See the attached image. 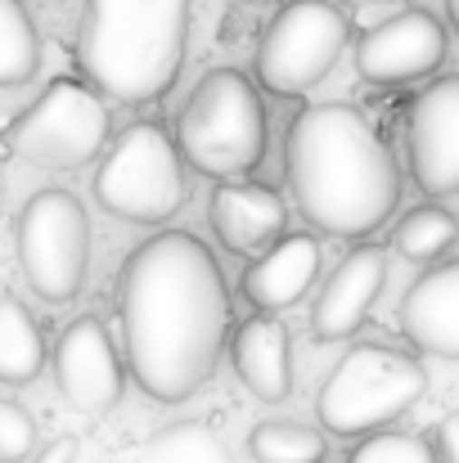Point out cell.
Masks as SVG:
<instances>
[{"label": "cell", "instance_id": "cell-17", "mask_svg": "<svg viewBox=\"0 0 459 463\" xmlns=\"http://www.w3.org/2000/svg\"><path fill=\"white\" fill-rule=\"evenodd\" d=\"M230 360L239 383L253 392V401L280 405L293 396V342L275 315H253L248 324H239L230 342Z\"/></svg>", "mask_w": 459, "mask_h": 463}, {"label": "cell", "instance_id": "cell-25", "mask_svg": "<svg viewBox=\"0 0 459 463\" xmlns=\"http://www.w3.org/2000/svg\"><path fill=\"white\" fill-rule=\"evenodd\" d=\"M437 463H459V414H446L437 423Z\"/></svg>", "mask_w": 459, "mask_h": 463}, {"label": "cell", "instance_id": "cell-11", "mask_svg": "<svg viewBox=\"0 0 459 463\" xmlns=\"http://www.w3.org/2000/svg\"><path fill=\"white\" fill-rule=\"evenodd\" d=\"M54 383L63 401L91 419L109 414L122 401V360L100 315H77L63 324L54 342Z\"/></svg>", "mask_w": 459, "mask_h": 463}, {"label": "cell", "instance_id": "cell-9", "mask_svg": "<svg viewBox=\"0 0 459 463\" xmlns=\"http://www.w3.org/2000/svg\"><path fill=\"white\" fill-rule=\"evenodd\" d=\"M109 145V104L95 86L59 77L41 99L9 127V149L50 171H77L104 154Z\"/></svg>", "mask_w": 459, "mask_h": 463}, {"label": "cell", "instance_id": "cell-3", "mask_svg": "<svg viewBox=\"0 0 459 463\" xmlns=\"http://www.w3.org/2000/svg\"><path fill=\"white\" fill-rule=\"evenodd\" d=\"M194 0H86L77 63L104 99L153 104L171 90L189 45Z\"/></svg>", "mask_w": 459, "mask_h": 463}, {"label": "cell", "instance_id": "cell-18", "mask_svg": "<svg viewBox=\"0 0 459 463\" xmlns=\"http://www.w3.org/2000/svg\"><path fill=\"white\" fill-rule=\"evenodd\" d=\"M45 369V337L18 298H0V383L27 387Z\"/></svg>", "mask_w": 459, "mask_h": 463}, {"label": "cell", "instance_id": "cell-21", "mask_svg": "<svg viewBox=\"0 0 459 463\" xmlns=\"http://www.w3.org/2000/svg\"><path fill=\"white\" fill-rule=\"evenodd\" d=\"M248 455L253 463H324V432L271 419L248 432Z\"/></svg>", "mask_w": 459, "mask_h": 463}, {"label": "cell", "instance_id": "cell-20", "mask_svg": "<svg viewBox=\"0 0 459 463\" xmlns=\"http://www.w3.org/2000/svg\"><path fill=\"white\" fill-rule=\"evenodd\" d=\"M140 463H234L225 441L207 428V423H171L162 432H153L140 450Z\"/></svg>", "mask_w": 459, "mask_h": 463}, {"label": "cell", "instance_id": "cell-14", "mask_svg": "<svg viewBox=\"0 0 459 463\" xmlns=\"http://www.w3.org/2000/svg\"><path fill=\"white\" fill-rule=\"evenodd\" d=\"M207 212H212L216 239L230 252H239V257H253L266 243H275L284 221H289L284 194L271 189V184H257V180H225V184H216Z\"/></svg>", "mask_w": 459, "mask_h": 463}, {"label": "cell", "instance_id": "cell-28", "mask_svg": "<svg viewBox=\"0 0 459 463\" xmlns=\"http://www.w3.org/2000/svg\"><path fill=\"white\" fill-rule=\"evenodd\" d=\"M342 5H392V0H342Z\"/></svg>", "mask_w": 459, "mask_h": 463}, {"label": "cell", "instance_id": "cell-7", "mask_svg": "<svg viewBox=\"0 0 459 463\" xmlns=\"http://www.w3.org/2000/svg\"><path fill=\"white\" fill-rule=\"evenodd\" d=\"M14 252L27 288L63 307L81 298L91 275V216L72 189H36L14 225Z\"/></svg>", "mask_w": 459, "mask_h": 463}, {"label": "cell", "instance_id": "cell-10", "mask_svg": "<svg viewBox=\"0 0 459 463\" xmlns=\"http://www.w3.org/2000/svg\"><path fill=\"white\" fill-rule=\"evenodd\" d=\"M446 63V27L433 9H401L356 41V72L369 86H410Z\"/></svg>", "mask_w": 459, "mask_h": 463}, {"label": "cell", "instance_id": "cell-19", "mask_svg": "<svg viewBox=\"0 0 459 463\" xmlns=\"http://www.w3.org/2000/svg\"><path fill=\"white\" fill-rule=\"evenodd\" d=\"M41 68V32L23 0H0V90L23 86Z\"/></svg>", "mask_w": 459, "mask_h": 463}, {"label": "cell", "instance_id": "cell-24", "mask_svg": "<svg viewBox=\"0 0 459 463\" xmlns=\"http://www.w3.org/2000/svg\"><path fill=\"white\" fill-rule=\"evenodd\" d=\"M36 455V419L18 401H0V463H23Z\"/></svg>", "mask_w": 459, "mask_h": 463}, {"label": "cell", "instance_id": "cell-8", "mask_svg": "<svg viewBox=\"0 0 459 463\" xmlns=\"http://www.w3.org/2000/svg\"><path fill=\"white\" fill-rule=\"evenodd\" d=\"M351 36L347 14L333 0H289L266 23L257 45V81L271 95H306L342 59Z\"/></svg>", "mask_w": 459, "mask_h": 463}, {"label": "cell", "instance_id": "cell-1", "mask_svg": "<svg viewBox=\"0 0 459 463\" xmlns=\"http://www.w3.org/2000/svg\"><path fill=\"white\" fill-rule=\"evenodd\" d=\"M122 351L158 405L207 387L230 337V288L212 248L185 230L145 239L118 275Z\"/></svg>", "mask_w": 459, "mask_h": 463}, {"label": "cell", "instance_id": "cell-6", "mask_svg": "<svg viewBox=\"0 0 459 463\" xmlns=\"http://www.w3.org/2000/svg\"><path fill=\"white\" fill-rule=\"evenodd\" d=\"M91 189L109 216L127 225H162L185 207L189 175L176 140L153 122H136L104 149Z\"/></svg>", "mask_w": 459, "mask_h": 463}, {"label": "cell", "instance_id": "cell-27", "mask_svg": "<svg viewBox=\"0 0 459 463\" xmlns=\"http://www.w3.org/2000/svg\"><path fill=\"white\" fill-rule=\"evenodd\" d=\"M446 14H451V27H455V36H459V0H446Z\"/></svg>", "mask_w": 459, "mask_h": 463}, {"label": "cell", "instance_id": "cell-13", "mask_svg": "<svg viewBox=\"0 0 459 463\" xmlns=\"http://www.w3.org/2000/svg\"><path fill=\"white\" fill-rule=\"evenodd\" d=\"M383 284H387V252L374 248V243L351 248V252L333 266V275L324 279V288H320V298H315V307H311V333H315L320 342L351 337V333L369 319V310L378 302Z\"/></svg>", "mask_w": 459, "mask_h": 463}, {"label": "cell", "instance_id": "cell-29", "mask_svg": "<svg viewBox=\"0 0 459 463\" xmlns=\"http://www.w3.org/2000/svg\"><path fill=\"white\" fill-rule=\"evenodd\" d=\"M0 207H5V180H0Z\"/></svg>", "mask_w": 459, "mask_h": 463}, {"label": "cell", "instance_id": "cell-2", "mask_svg": "<svg viewBox=\"0 0 459 463\" xmlns=\"http://www.w3.org/2000/svg\"><path fill=\"white\" fill-rule=\"evenodd\" d=\"M284 171L298 212L333 239L374 234L401 203L397 157L351 104H306L289 127Z\"/></svg>", "mask_w": 459, "mask_h": 463}, {"label": "cell", "instance_id": "cell-16", "mask_svg": "<svg viewBox=\"0 0 459 463\" xmlns=\"http://www.w3.org/2000/svg\"><path fill=\"white\" fill-rule=\"evenodd\" d=\"M320 279V243L315 234H280L271 248L257 252V261L244 270V298L257 310H289L311 293Z\"/></svg>", "mask_w": 459, "mask_h": 463}, {"label": "cell", "instance_id": "cell-15", "mask_svg": "<svg viewBox=\"0 0 459 463\" xmlns=\"http://www.w3.org/2000/svg\"><path fill=\"white\" fill-rule=\"evenodd\" d=\"M401 333L437 360H459V261L419 275L401 302Z\"/></svg>", "mask_w": 459, "mask_h": 463}, {"label": "cell", "instance_id": "cell-5", "mask_svg": "<svg viewBox=\"0 0 459 463\" xmlns=\"http://www.w3.org/2000/svg\"><path fill=\"white\" fill-rule=\"evenodd\" d=\"M424 392H428V369L415 355L360 342L320 383L315 414L333 437H374L387 423H397L406 410H415Z\"/></svg>", "mask_w": 459, "mask_h": 463}, {"label": "cell", "instance_id": "cell-22", "mask_svg": "<svg viewBox=\"0 0 459 463\" xmlns=\"http://www.w3.org/2000/svg\"><path fill=\"white\" fill-rule=\"evenodd\" d=\"M459 239V221L446 207H415L397 230H392V248L406 261H433L442 252H451V243Z\"/></svg>", "mask_w": 459, "mask_h": 463}, {"label": "cell", "instance_id": "cell-23", "mask_svg": "<svg viewBox=\"0 0 459 463\" xmlns=\"http://www.w3.org/2000/svg\"><path fill=\"white\" fill-rule=\"evenodd\" d=\"M347 463H437V450L415 432H374L347 455Z\"/></svg>", "mask_w": 459, "mask_h": 463}, {"label": "cell", "instance_id": "cell-26", "mask_svg": "<svg viewBox=\"0 0 459 463\" xmlns=\"http://www.w3.org/2000/svg\"><path fill=\"white\" fill-rule=\"evenodd\" d=\"M77 459V441H54L36 463H72Z\"/></svg>", "mask_w": 459, "mask_h": 463}, {"label": "cell", "instance_id": "cell-4", "mask_svg": "<svg viewBox=\"0 0 459 463\" xmlns=\"http://www.w3.org/2000/svg\"><path fill=\"white\" fill-rule=\"evenodd\" d=\"M266 104L248 72L212 68L176 118V149L207 180H253L266 162Z\"/></svg>", "mask_w": 459, "mask_h": 463}, {"label": "cell", "instance_id": "cell-12", "mask_svg": "<svg viewBox=\"0 0 459 463\" xmlns=\"http://www.w3.org/2000/svg\"><path fill=\"white\" fill-rule=\"evenodd\" d=\"M410 175L424 194H459V72L437 77L419 90L406 122Z\"/></svg>", "mask_w": 459, "mask_h": 463}]
</instances>
